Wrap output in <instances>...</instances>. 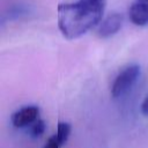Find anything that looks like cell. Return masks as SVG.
<instances>
[{"label":"cell","mask_w":148,"mask_h":148,"mask_svg":"<svg viewBox=\"0 0 148 148\" xmlns=\"http://www.w3.org/2000/svg\"><path fill=\"white\" fill-rule=\"evenodd\" d=\"M104 8L105 2L88 0L60 3L57 8L58 28L65 38L76 39L101 22Z\"/></svg>","instance_id":"1"},{"label":"cell","mask_w":148,"mask_h":148,"mask_svg":"<svg viewBox=\"0 0 148 148\" xmlns=\"http://www.w3.org/2000/svg\"><path fill=\"white\" fill-rule=\"evenodd\" d=\"M88 1H94V2H105V0H88Z\"/></svg>","instance_id":"11"},{"label":"cell","mask_w":148,"mask_h":148,"mask_svg":"<svg viewBox=\"0 0 148 148\" xmlns=\"http://www.w3.org/2000/svg\"><path fill=\"white\" fill-rule=\"evenodd\" d=\"M130 20L133 24L143 27L148 24V0H134L128 9Z\"/></svg>","instance_id":"5"},{"label":"cell","mask_w":148,"mask_h":148,"mask_svg":"<svg viewBox=\"0 0 148 148\" xmlns=\"http://www.w3.org/2000/svg\"><path fill=\"white\" fill-rule=\"evenodd\" d=\"M140 76V66L136 64L130 65L125 67L119 74L116 76L112 87H111V96L113 98L121 97L125 95L136 82Z\"/></svg>","instance_id":"2"},{"label":"cell","mask_w":148,"mask_h":148,"mask_svg":"<svg viewBox=\"0 0 148 148\" xmlns=\"http://www.w3.org/2000/svg\"><path fill=\"white\" fill-rule=\"evenodd\" d=\"M29 12H30V9H29L28 6H24V5H15V6H13L9 9V12L7 14V17H8V20L17 18V17H21V16L27 15Z\"/></svg>","instance_id":"7"},{"label":"cell","mask_w":148,"mask_h":148,"mask_svg":"<svg viewBox=\"0 0 148 148\" xmlns=\"http://www.w3.org/2000/svg\"><path fill=\"white\" fill-rule=\"evenodd\" d=\"M124 22V16L120 13H111L109 14L98 25L97 29V35L101 38H109L113 35H116L120 28L123 27Z\"/></svg>","instance_id":"4"},{"label":"cell","mask_w":148,"mask_h":148,"mask_svg":"<svg viewBox=\"0 0 148 148\" xmlns=\"http://www.w3.org/2000/svg\"><path fill=\"white\" fill-rule=\"evenodd\" d=\"M45 128H46L45 121L43 119H37L32 125H30L29 133L32 138H38L45 132Z\"/></svg>","instance_id":"8"},{"label":"cell","mask_w":148,"mask_h":148,"mask_svg":"<svg viewBox=\"0 0 148 148\" xmlns=\"http://www.w3.org/2000/svg\"><path fill=\"white\" fill-rule=\"evenodd\" d=\"M59 147H60V145H59L58 139H57L56 135L49 138L47 141H46V145L44 146V148H59Z\"/></svg>","instance_id":"9"},{"label":"cell","mask_w":148,"mask_h":148,"mask_svg":"<svg viewBox=\"0 0 148 148\" xmlns=\"http://www.w3.org/2000/svg\"><path fill=\"white\" fill-rule=\"evenodd\" d=\"M141 112L145 116H148V95L145 97V99L141 103Z\"/></svg>","instance_id":"10"},{"label":"cell","mask_w":148,"mask_h":148,"mask_svg":"<svg viewBox=\"0 0 148 148\" xmlns=\"http://www.w3.org/2000/svg\"><path fill=\"white\" fill-rule=\"evenodd\" d=\"M38 114L39 109L35 105H29L15 111L10 117V121L16 128H24L32 125L37 120Z\"/></svg>","instance_id":"3"},{"label":"cell","mask_w":148,"mask_h":148,"mask_svg":"<svg viewBox=\"0 0 148 148\" xmlns=\"http://www.w3.org/2000/svg\"><path fill=\"white\" fill-rule=\"evenodd\" d=\"M71 131H72V127L68 123H65V121H59L58 123V127H57V139H58V142L60 146L65 145L66 141L68 140L69 138V134H71Z\"/></svg>","instance_id":"6"}]
</instances>
